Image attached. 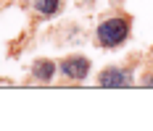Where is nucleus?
Wrapping results in <instances>:
<instances>
[{
	"label": "nucleus",
	"mask_w": 153,
	"mask_h": 131,
	"mask_svg": "<svg viewBox=\"0 0 153 131\" xmlns=\"http://www.w3.org/2000/svg\"><path fill=\"white\" fill-rule=\"evenodd\" d=\"M129 34H132V16L129 13L108 16L95 29V45L103 50H116L129 40Z\"/></svg>",
	"instance_id": "nucleus-1"
},
{
	"label": "nucleus",
	"mask_w": 153,
	"mask_h": 131,
	"mask_svg": "<svg viewBox=\"0 0 153 131\" xmlns=\"http://www.w3.org/2000/svg\"><path fill=\"white\" fill-rule=\"evenodd\" d=\"M92 63L85 55H66L58 60V73H61L66 81H85L90 76Z\"/></svg>",
	"instance_id": "nucleus-2"
},
{
	"label": "nucleus",
	"mask_w": 153,
	"mask_h": 131,
	"mask_svg": "<svg viewBox=\"0 0 153 131\" xmlns=\"http://www.w3.org/2000/svg\"><path fill=\"white\" fill-rule=\"evenodd\" d=\"M132 63L127 66H106L98 73V87H111V89H124L132 87Z\"/></svg>",
	"instance_id": "nucleus-3"
},
{
	"label": "nucleus",
	"mask_w": 153,
	"mask_h": 131,
	"mask_svg": "<svg viewBox=\"0 0 153 131\" xmlns=\"http://www.w3.org/2000/svg\"><path fill=\"white\" fill-rule=\"evenodd\" d=\"M56 73H58V63L50 58H37L29 66V76L34 81H40V84H50L56 79Z\"/></svg>",
	"instance_id": "nucleus-4"
},
{
	"label": "nucleus",
	"mask_w": 153,
	"mask_h": 131,
	"mask_svg": "<svg viewBox=\"0 0 153 131\" xmlns=\"http://www.w3.org/2000/svg\"><path fill=\"white\" fill-rule=\"evenodd\" d=\"M63 8V0H32V13L34 18H53V16H58Z\"/></svg>",
	"instance_id": "nucleus-5"
}]
</instances>
